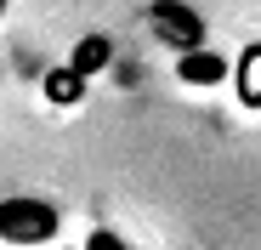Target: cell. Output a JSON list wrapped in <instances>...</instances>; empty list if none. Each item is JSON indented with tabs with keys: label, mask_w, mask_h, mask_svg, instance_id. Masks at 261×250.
I'll return each mask as SVG.
<instances>
[{
	"label": "cell",
	"mask_w": 261,
	"mask_h": 250,
	"mask_svg": "<svg viewBox=\"0 0 261 250\" xmlns=\"http://www.w3.org/2000/svg\"><path fill=\"white\" fill-rule=\"evenodd\" d=\"M85 250H130L114 228H91V233H85Z\"/></svg>",
	"instance_id": "obj_4"
},
{
	"label": "cell",
	"mask_w": 261,
	"mask_h": 250,
	"mask_svg": "<svg viewBox=\"0 0 261 250\" xmlns=\"http://www.w3.org/2000/svg\"><path fill=\"white\" fill-rule=\"evenodd\" d=\"M239 91H244V103H261V46H250L239 57Z\"/></svg>",
	"instance_id": "obj_3"
},
{
	"label": "cell",
	"mask_w": 261,
	"mask_h": 250,
	"mask_svg": "<svg viewBox=\"0 0 261 250\" xmlns=\"http://www.w3.org/2000/svg\"><path fill=\"white\" fill-rule=\"evenodd\" d=\"M176 74H182V80H199V86H216V80L227 74V63H222V57H210V52H193V57L176 63Z\"/></svg>",
	"instance_id": "obj_2"
},
{
	"label": "cell",
	"mask_w": 261,
	"mask_h": 250,
	"mask_svg": "<svg viewBox=\"0 0 261 250\" xmlns=\"http://www.w3.org/2000/svg\"><path fill=\"white\" fill-rule=\"evenodd\" d=\"M0 239L46 244V239H57V211L46 199H0Z\"/></svg>",
	"instance_id": "obj_1"
},
{
	"label": "cell",
	"mask_w": 261,
	"mask_h": 250,
	"mask_svg": "<svg viewBox=\"0 0 261 250\" xmlns=\"http://www.w3.org/2000/svg\"><path fill=\"white\" fill-rule=\"evenodd\" d=\"M0 17H6V6H0Z\"/></svg>",
	"instance_id": "obj_5"
}]
</instances>
